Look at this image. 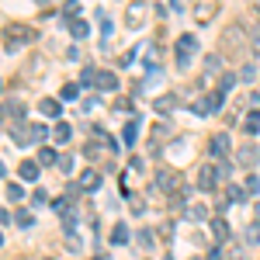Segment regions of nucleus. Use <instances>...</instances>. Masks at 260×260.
<instances>
[{
    "label": "nucleus",
    "instance_id": "obj_1",
    "mask_svg": "<svg viewBox=\"0 0 260 260\" xmlns=\"http://www.w3.org/2000/svg\"><path fill=\"white\" fill-rule=\"evenodd\" d=\"M45 135H49V129H45L42 122H18V125L11 129L14 146H31V142H42Z\"/></svg>",
    "mask_w": 260,
    "mask_h": 260
},
{
    "label": "nucleus",
    "instance_id": "obj_30",
    "mask_svg": "<svg viewBox=\"0 0 260 260\" xmlns=\"http://www.w3.org/2000/svg\"><path fill=\"white\" fill-rule=\"evenodd\" d=\"M253 77H257L253 66H243V69H239V80H253Z\"/></svg>",
    "mask_w": 260,
    "mask_h": 260
},
{
    "label": "nucleus",
    "instance_id": "obj_5",
    "mask_svg": "<svg viewBox=\"0 0 260 260\" xmlns=\"http://www.w3.org/2000/svg\"><path fill=\"white\" fill-rule=\"evenodd\" d=\"M208 146H212V156H215V160H226V156H229V135H226V132L212 135Z\"/></svg>",
    "mask_w": 260,
    "mask_h": 260
},
{
    "label": "nucleus",
    "instance_id": "obj_38",
    "mask_svg": "<svg viewBox=\"0 0 260 260\" xmlns=\"http://www.w3.org/2000/svg\"><path fill=\"white\" fill-rule=\"evenodd\" d=\"M257 218H260V205H257Z\"/></svg>",
    "mask_w": 260,
    "mask_h": 260
},
{
    "label": "nucleus",
    "instance_id": "obj_10",
    "mask_svg": "<svg viewBox=\"0 0 260 260\" xmlns=\"http://www.w3.org/2000/svg\"><path fill=\"white\" fill-rule=\"evenodd\" d=\"M184 218H188V222H205L208 218V208L205 205H188V208H184Z\"/></svg>",
    "mask_w": 260,
    "mask_h": 260
},
{
    "label": "nucleus",
    "instance_id": "obj_36",
    "mask_svg": "<svg viewBox=\"0 0 260 260\" xmlns=\"http://www.w3.org/2000/svg\"><path fill=\"white\" fill-rule=\"evenodd\" d=\"M208 260H222V250H218V246H215V250H212V253H208Z\"/></svg>",
    "mask_w": 260,
    "mask_h": 260
},
{
    "label": "nucleus",
    "instance_id": "obj_22",
    "mask_svg": "<svg viewBox=\"0 0 260 260\" xmlns=\"http://www.w3.org/2000/svg\"><path fill=\"white\" fill-rule=\"evenodd\" d=\"M69 135H73V129H69L66 122H59V125H56V142H69Z\"/></svg>",
    "mask_w": 260,
    "mask_h": 260
},
{
    "label": "nucleus",
    "instance_id": "obj_29",
    "mask_svg": "<svg viewBox=\"0 0 260 260\" xmlns=\"http://www.w3.org/2000/svg\"><path fill=\"white\" fill-rule=\"evenodd\" d=\"M77 7H80V0H69V4H66V11H63L66 21H69V18H77Z\"/></svg>",
    "mask_w": 260,
    "mask_h": 260
},
{
    "label": "nucleus",
    "instance_id": "obj_39",
    "mask_svg": "<svg viewBox=\"0 0 260 260\" xmlns=\"http://www.w3.org/2000/svg\"><path fill=\"white\" fill-rule=\"evenodd\" d=\"M167 260H170V257H167Z\"/></svg>",
    "mask_w": 260,
    "mask_h": 260
},
{
    "label": "nucleus",
    "instance_id": "obj_31",
    "mask_svg": "<svg viewBox=\"0 0 260 260\" xmlns=\"http://www.w3.org/2000/svg\"><path fill=\"white\" fill-rule=\"evenodd\" d=\"M59 167H63L66 173H73V156H59Z\"/></svg>",
    "mask_w": 260,
    "mask_h": 260
},
{
    "label": "nucleus",
    "instance_id": "obj_17",
    "mask_svg": "<svg viewBox=\"0 0 260 260\" xmlns=\"http://www.w3.org/2000/svg\"><path fill=\"white\" fill-rule=\"evenodd\" d=\"M111 243L115 246H122V243H129V229H125V222H118L115 229H111Z\"/></svg>",
    "mask_w": 260,
    "mask_h": 260
},
{
    "label": "nucleus",
    "instance_id": "obj_34",
    "mask_svg": "<svg viewBox=\"0 0 260 260\" xmlns=\"http://www.w3.org/2000/svg\"><path fill=\"white\" fill-rule=\"evenodd\" d=\"M250 108H253V111H260V94H253V97H250Z\"/></svg>",
    "mask_w": 260,
    "mask_h": 260
},
{
    "label": "nucleus",
    "instance_id": "obj_13",
    "mask_svg": "<svg viewBox=\"0 0 260 260\" xmlns=\"http://www.w3.org/2000/svg\"><path fill=\"white\" fill-rule=\"evenodd\" d=\"M226 201H229V205H243V201H246V188L229 184V188H226Z\"/></svg>",
    "mask_w": 260,
    "mask_h": 260
},
{
    "label": "nucleus",
    "instance_id": "obj_24",
    "mask_svg": "<svg viewBox=\"0 0 260 260\" xmlns=\"http://www.w3.org/2000/svg\"><path fill=\"white\" fill-rule=\"evenodd\" d=\"M59 94H63V101H77V94H80V87H77V84H66V87H63Z\"/></svg>",
    "mask_w": 260,
    "mask_h": 260
},
{
    "label": "nucleus",
    "instance_id": "obj_15",
    "mask_svg": "<svg viewBox=\"0 0 260 260\" xmlns=\"http://www.w3.org/2000/svg\"><path fill=\"white\" fill-rule=\"evenodd\" d=\"M80 188H84V191H94V188H101V177H97V170H87V173L80 177Z\"/></svg>",
    "mask_w": 260,
    "mask_h": 260
},
{
    "label": "nucleus",
    "instance_id": "obj_4",
    "mask_svg": "<svg viewBox=\"0 0 260 260\" xmlns=\"http://www.w3.org/2000/svg\"><path fill=\"white\" fill-rule=\"evenodd\" d=\"M94 87L104 90V94H111V90H118V77H115L111 69H101L97 77H94Z\"/></svg>",
    "mask_w": 260,
    "mask_h": 260
},
{
    "label": "nucleus",
    "instance_id": "obj_6",
    "mask_svg": "<svg viewBox=\"0 0 260 260\" xmlns=\"http://www.w3.org/2000/svg\"><path fill=\"white\" fill-rule=\"evenodd\" d=\"M208 229H212L215 243H226V239H229V222H226V218H212V222H208Z\"/></svg>",
    "mask_w": 260,
    "mask_h": 260
},
{
    "label": "nucleus",
    "instance_id": "obj_27",
    "mask_svg": "<svg viewBox=\"0 0 260 260\" xmlns=\"http://www.w3.org/2000/svg\"><path fill=\"white\" fill-rule=\"evenodd\" d=\"M243 188H246V195H257V191H260V180H257V177L250 173V177H246V184H243Z\"/></svg>",
    "mask_w": 260,
    "mask_h": 260
},
{
    "label": "nucleus",
    "instance_id": "obj_9",
    "mask_svg": "<svg viewBox=\"0 0 260 260\" xmlns=\"http://www.w3.org/2000/svg\"><path fill=\"white\" fill-rule=\"evenodd\" d=\"M257 160H260L257 146H243V150L236 153V163H243V167H257Z\"/></svg>",
    "mask_w": 260,
    "mask_h": 260
},
{
    "label": "nucleus",
    "instance_id": "obj_32",
    "mask_svg": "<svg viewBox=\"0 0 260 260\" xmlns=\"http://www.w3.org/2000/svg\"><path fill=\"white\" fill-rule=\"evenodd\" d=\"M31 201H35V205H45V201H49V195H45V191H35V195H31Z\"/></svg>",
    "mask_w": 260,
    "mask_h": 260
},
{
    "label": "nucleus",
    "instance_id": "obj_12",
    "mask_svg": "<svg viewBox=\"0 0 260 260\" xmlns=\"http://www.w3.org/2000/svg\"><path fill=\"white\" fill-rule=\"evenodd\" d=\"M69 35H73V39H87V35H90V24L80 21V18H73V21H69Z\"/></svg>",
    "mask_w": 260,
    "mask_h": 260
},
{
    "label": "nucleus",
    "instance_id": "obj_37",
    "mask_svg": "<svg viewBox=\"0 0 260 260\" xmlns=\"http://www.w3.org/2000/svg\"><path fill=\"white\" fill-rule=\"evenodd\" d=\"M94 260H108V253H97V257H94Z\"/></svg>",
    "mask_w": 260,
    "mask_h": 260
},
{
    "label": "nucleus",
    "instance_id": "obj_28",
    "mask_svg": "<svg viewBox=\"0 0 260 260\" xmlns=\"http://www.w3.org/2000/svg\"><path fill=\"white\" fill-rule=\"evenodd\" d=\"M215 69H218V56H208V63H205V77H212Z\"/></svg>",
    "mask_w": 260,
    "mask_h": 260
},
{
    "label": "nucleus",
    "instance_id": "obj_11",
    "mask_svg": "<svg viewBox=\"0 0 260 260\" xmlns=\"http://www.w3.org/2000/svg\"><path fill=\"white\" fill-rule=\"evenodd\" d=\"M4 115L14 118V125H18V122L24 118V104H21V101H7V104H4Z\"/></svg>",
    "mask_w": 260,
    "mask_h": 260
},
{
    "label": "nucleus",
    "instance_id": "obj_16",
    "mask_svg": "<svg viewBox=\"0 0 260 260\" xmlns=\"http://www.w3.org/2000/svg\"><path fill=\"white\" fill-rule=\"evenodd\" d=\"M153 108L160 111V115H167V111H173V108H177V97H170V94H167V97H156V101H153Z\"/></svg>",
    "mask_w": 260,
    "mask_h": 260
},
{
    "label": "nucleus",
    "instance_id": "obj_3",
    "mask_svg": "<svg viewBox=\"0 0 260 260\" xmlns=\"http://www.w3.org/2000/svg\"><path fill=\"white\" fill-rule=\"evenodd\" d=\"M218 177H222V173H218L215 167H201V173H198V188H201V191H215V188H218Z\"/></svg>",
    "mask_w": 260,
    "mask_h": 260
},
{
    "label": "nucleus",
    "instance_id": "obj_14",
    "mask_svg": "<svg viewBox=\"0 0 260 260\" xmlns=\"http://www.w3.org/2000/svg\"><path fill=\"white\" fill-rule=\"evenodd\" d=\"M59 111H63V108H59L56 97H42V115H45V118H59Z\"/></svg>",
    "mask_w": 260,
    "mask_h": 260
},
{
    "label": "nucleus",
    "instance_id": "obj_23",
    "mask_svg": "<svg viewBox=\"0 0 260 260\" xmlns=\"http://www.w3.org/2000/svg\"><path fill=\"white\" fill-rule=\"evenodd\" d=\"M24 198V188L21 184H7V201H21Z\"/></svg>",
    "mask_w": 260,
    "mask_h": 260
},
{
    "label": "nucleus",
    "instance_id": "obj_25",
    "mask_svg": "<svg viewBox=\"0 0 260 260\" xmlns=\"http://www.w3.org/2000/svg\"><path fill=\"white\" fill-rule=\"evenodd\" d=\"M14 222H18L21 229H28V226H31L35 218H31V212H18V215H14Z\"/></svg>",
    "mask_w": 260,
    "mask_h": 260
},
{
    "label": "nucleus",
    "instance_id": "obj_33",
    "mask_svg": "<svg viewBox=\"0 0 260 260\" xmlns=\"http://www.w3.org/2000/svg\"><path fill=\"white\" fill-rule=\"evenodd\" d=\"M94 77H97L94 69H84V77H80V84H94Z\"/></svg>",
    "mask_w": 260,
    "mask_h": 260
},
{
    "label": "nucleus",
    "instance_id": "obj_40",
    "mask_svg": "<svg viewBox=\"0 0 260 260\" xmlns=\"http://www.w3.org/2000/svg\"><path fill=\"white\" fill-rule=\"evenodd\" d=\"M45 260H49V257H45Z\"/></svg>",
    "mask_w": 260,
    "mask_h": 260
},
{
    "label": "nucleus",
    "instance_id": "obj_18",
    "mask_svg": "<svg viewBox=\"0 0 260 260\" xmlns=\"http://www.w3.org/2000/svg\"><path fill=\"white\" fill-rule=\"evenodd\" d=\"M135 135H139V122H125V129H122L125 146H132V142H135Z\"/></svg>",
    "mask_w": 260,
    "mask_h": 260
},
{
    "label": "nucleus",
    "instance_id": "obj_7",
    "mask_svg": "<svg viewBox=\"0 0 260 260\" xmlns=\"http://www.w3.org/2000/svg\"><path fill=\"white\" fill-rule=\"evenodd\" d=\"M142 21H146V4H139V0H135V4L129 7V28H142Z\"/></svg>",
    "mask_w": 260,
    "mask_h": 260
},
{
    "label": "nucleus",
    "instance_id": "obj_21",
    "mask_svg": "<svg viewBox=\"0 0 260 260\" xmlns=\"http://www.w3.org/2000/svg\"><path fill=\"white\" fill-rule=\"evenodd\" d=\"M250 135H257L260 132V111H250V118H246V125H243Z\"/></svg>",
    "mask_w": 260,
    "mask_h": 260
},
{
    "label": "nucleus",
    "instance_id": "obj_19",
    "mask_svg": "<svg viewBox=\"0 0 260 260\" xmlns=\"http://www.w3.org/2000/svg\"><path fill=\"white\" fill-rule=\"evenodd\" d=\"M39 163H42V167H52V163H59L56 150H45V146H42V150H39Z\"/></svg>",
    "mask_w": 260,
    "mask_h": 260
},
{
    "label": "nucleus",
    "instance_id": "obj_2",
    "mask_svg": "<svg viewBox=\"0 0 260 260\" xmlns=\"http://www.w3.org/2000/svg\"><path fill=\"white\" fill-rule=\"evenodd\" d=\"M195 52H198V39H195V35H180L177 45H173L177 66H180V69H188V66H191V59H195Z\"/></svg>",
    "mask_w": 260,
    "mask_h": 260
},
{
    "label": "nucleus",
    "instance_id": "obj_8",
    "mask_svg": "<svg viewBox=\"0 0 260 260\" xmlns=\"http://www.w3.org/2000/svg\"><path fill=\"white\" fill-rule=\"evenodd\" d=\"M18 173H21L24 180H39V173H42V163H39V160H24V163L18 167Z\"/></svg>",
    "mask_w": 260,
    "mask_h": 260
},
{
    "label": "nucleus",
    "instance_id": "obj_20",
    "mask_svg": "<svg viewBox=\"0 0 260 260\" xmlns=\"http://www.w3.org/2000/svg\"><path fill=\"white\" fill-rule=\"evenodd\" d=\"M160 188H167V191H177V173L163 170V173H160Z\"/></svg>",
    "mask_w": 260,
    "mask_h": 260
},
{
    "label": "nucleus",
    "instance_id": "obj_26",
    "mask_svg": "<svg viewBox=\"0 0 260 260\" xmlns=\"http://www.w3.org/2000/svg\"><path fill=\"white\" fill-rule=\"evenodd\" d=\"M233 84H236V77H233V73H226V77H222V84H218V90H222V94H229Z\"/></svg>",
    "mask_w": 260,
    "mask_h": 260
},
{
    "label": "nucleus",
    "instance_id": "obj_35",
    "mask_svg": "<svg viewBox=\"0 0 260 260\" xmlns=\"http://www.w3.org/2000/svg\"><path fill=\"white\" fill-rule=\"evenodd\" d=\"M229 260H243V250L236 246V250H229Z\"/></svg>",
    "mask_w": 260,
    "mask_h": 260
}]
</instances>
